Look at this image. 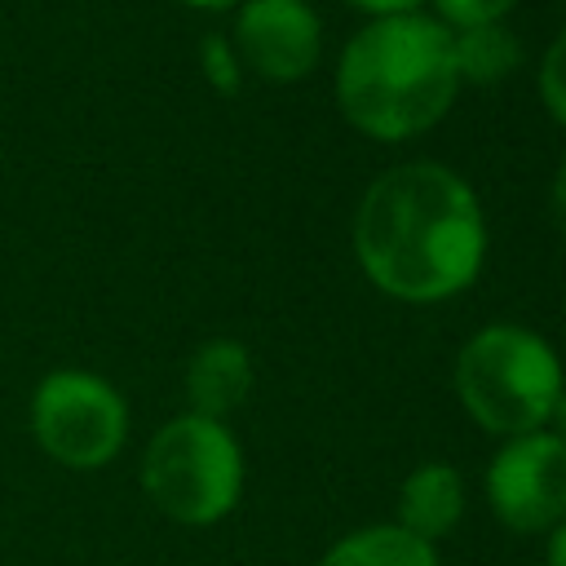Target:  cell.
<instances>
[{
  "instance_id": "obj_6",
  "label": "cell",
  "mask_w": 566,
  "mask_h": 566,
  "mask_svg": "<svg viewBox=\"0 0 566 566\" xmlns=\"http://www.w3.org/2000/svg\"><path fill=\"white\" fill-rule=\"evenodd\" d=\"M486 504L517 531H553L566 517V442L548 429L504 438L486 464Z\"/></svg>"
},
{
  "instance_id": "obj_9",
  "label": "cell",
  "mask_w": 566,
  "mask_h": 566,
  "mask_svg": "<svg viewBox=\"0 0 566 566\" xmlns=\"http://www.w3.org/2000/svg\"><path fill=\"white\" fill-rule=\"evenodd\" d=\"M464 517V482L447 460H424L402 478L398 491V526L416 539L433 544L455 531Z\"/></svg>"
},
{
  "instance_id": "obj_15",
  "label": "cell",
  "mask_w": 566,
  "mask_h": 566,
  "mask_svg": "<svg viewBox=\"0 0 566 566\" xmlns=\"http://www.w3.org/2000/svg\"><path fill=\"white\" fill-rule=\"evenodd\" d=\"M345 4H354L371 18H394V13H420L424 0H345Z\"/></svg>"
},
{
  "instance_id": "obj_18",
  "label": "cell",
  "mask_w": 566,
  "mask_h": 566,
  "mask_svg": "<svg viewBox=\"0 0 566 566\" xmlns=\"http://www.w3.org/2000/svg\"><path fill=\"white\" fill-rule=\"evenodd\" d=\"M548 433H557L562 442H566V389H562V398H557V407H553V416H548Z\"/></svg>"
},
{
  "instance_id": "obj_1",
  "label": "cell",
  "mask_w": 566,
  "mask_h": 566,
  "mask_svg": "<svg viewBox=\"0 0 566 566\" xmlns=\"http://www.w3.org/2000/svg\"><path fill=\"white\" fill-rule=\"evenodd\" d=\"M354 256L371 287L407 305L464 292L486 256V221L473 186L433 159L385 168L358 199Z\"/></svg>"
},
{
  "instance_id": "obj_2",
  "label": "cell",
  "mask_w": 566,
  "mask_h": 566,
  "mask_svg": "<svg viewBox=\"0 0 566 566\" xmlns=\"http://www.w3.org/2000/svg\"><path fill=\"white\" fill-rule=\"evenodd\" d=\"M460 75L451 27L424 13L371 18L349 35L336 62L340 115L371 142H411L455 102Z\"/></svg>"
},
{
  "instance_id": "obj_3",
  "label": "cell",
  "mask_w": 566,
  "mask_h": 566,
  "mask_svg": "<svg viewBox=\"0 0 566 566\" xmlns=\"http://www.w3.org/2000/svg\"><path fill=\"white\" fill-rule=\"evenodd\" d=\"M562 389L557 349L522 323H486L455 354V394L486 433L517 438L548 429Z\"/></svg>"
},
{
  "instance_id": "obj_13",
  "label": "cell",
  "mask_w": 566,
  "mask_h": 566,
  "mask_svg": "<svg viewBox=\"0 0 566 566\" xmlns=\"http://www.w3.org/2000/svg\"><path fill=\"white\" fill-rule=\"evenodd\" d=\"M539 97H544L548 115L566 128V27L553 35V44L539 57Z\"/></svg>"
},
{
  "instance_id": "obj_11",
  "label": "cell",
  "mask_w": 566,
  "mask_h": 566,
  "mask_svg": "<svg viewBox=\"0 0 566 566\" xmlns=\"http://www.w3.org/2000/svg\"><path fill=\"white\" fill-rule=\"evenodd\" d=\"M451 57L455 75L469 84H500L517 71L522 44L504 22H482V27H460L451 31Z\"/></svg>"
},
{
  "instance_id": "obj_16",
  "label": "cell",
  "mask_w": 566,
  "mask_h": 566,
  "mask_svg": "<svg viewBox=\"0 0 566 566\" xmlns=\"http://www.w3.org/2000/svg\"><path fill=\"white\" fill-rule=\"evenodd\" d=\"M548 203H553V221H557V230H562V239H566V159H562V164H557V172H553Z\"/></svg>"
},
{
  "instance_id": "obj_14",
  "label": "cell",
  "mask_w": 566,
  "mask_h": 566,
  "mask_svg": "<svg viewBox=\"0 0 566 566\" xmlns=\"http://www.w3.org/2000/svg\"><path fill=\"white\" fill-rule=\"evenodd\" d=\"M517 0H433L438 22L460 31V27H482V22H504V13Z\"/></svg>"
},
{
  "instance_id": "obj_17",
  "label": "cell",
  "mask_w": 566,
  "mask_h": 566,
  "mask_svg": "<svg viewBox=\"0 0 566 566\" xmlns=\"http://www.w3.org/2000/svg\"><path fill=\"white\" fill-rule=\"evenodd\" d=\"M548 566H566V517L548 531V553H544Z\"/></svg>"
},
{
  "instance_id": "obj_19",
  "label": "cell",
  "mask_w": 566,
  "mask_h": 566,
  "mask_svg": "<svg viewBox=\"0 0 566 566\" xmlns=\"http://www.w3.org/2000/svg\"><path fill=\"white\" fill-rule=\"evenodd\" d=\"M181 4H190V9H239L243 0H181Z\"/></svg>"
},
{
  "instance_id": "obj_4",
  "label": "cell",
  "mask_w": 566,
  "mask_h": 566,
  "mask_svg": "<svg viewBox=\"0 0 566 566\" xmlns=\"http://www.w3.org/2000/svg\"><path fill=\"white\" fill-rule=\"evenodd\" d=\"M142 491L181 526L221 522L243 495V451L226 420L186 411L155 429L142 455Z\"/></svg>"
},
{
  "instance_id": "obj_8",
  "label": "cell",
  "mask_w": 566,
  "mask_h": 566,
  "mask_svg": "<svg viewBox=\"0 0 566 566\" xmlns=\"http://www.w3.org/2000/svg\"><path fill=\"white\" fill-rule=\"evenodd\" d=\"M252 394V354L230 340V336H217V340H203L190 363H186V402L195 416H208V420H226L230 411L243 407V398Z\"/></svg>"
},
{
  "instance_id": "obj_7",
  "label": "cell",
  "mask_w": 566,
  "mask_h": 566,
  "mask_svg": "<svg viewBox=\"0 0 566 566\" xmlns=\"http://www.w3.org/2000/svg\"><path fill=\"white\" fill-rule=\"evenodd\" d=\"M230 44L243 71L270 84H296L318 66L323 27L305 0H243Z\"/></svg>"
},
{
  "instance_id": "obj_12",
  "label": "cell",
  "mask_w": 566,
  "mask_h": 566,
  "mask_svg": "<svg viewBox=\"0 0 566 566\" xmlns=\"http://www.w3.org/2000/svg\"><path fill=\"white\" fill-rule=\"evenodd\" d=\"M199 66L208 75V84L217 93H239V80H243V66H239V53L230 44V35H203L199 40Z\"/></svg>"
},
{
  "instance_id": "obj_10",
  "label": "cell",
  "mask_w": 566,
  "mask_h": 566,
  "mask_svg": "<svg viewBox=\"0 0 566 566\" xmlns=\"http://www.w3.org/2000/svg\"><path fill=\"white\" fill-rule=\"evenodd\" d=\"M318 566H442L433 544L416 539L411 531H402L398 522H376V526H358L349 535H340Z\"/></svg>"
},
{
  "instance_id": "obj_5",
  "label": "cell",
  "mask_w": 566,
  "mask_h": 566,
  "mask_svg": "<svg viewBox=\"0 0 566 566\" xmlns=\"http://www.w3.org/2000/svg\"><path fill=\"white\" fill-rule=\"evenodd\" d=\"M31 433L66 469H102L128 438L124 394L97 371L57 367L31 394Z\"/></svg>"
}]
</instances>
